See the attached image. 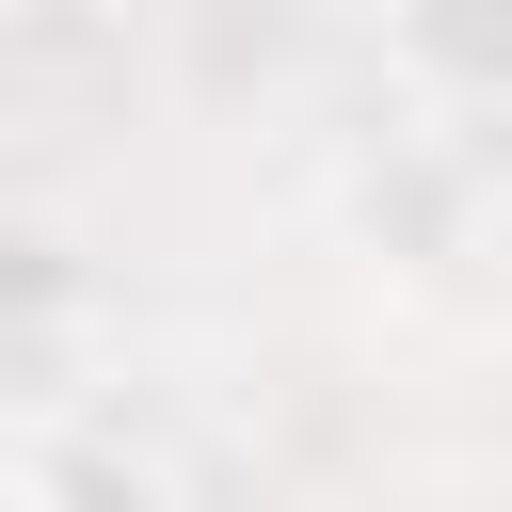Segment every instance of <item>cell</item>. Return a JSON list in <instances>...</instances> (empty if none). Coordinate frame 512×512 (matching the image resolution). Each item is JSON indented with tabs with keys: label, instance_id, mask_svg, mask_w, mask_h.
I'll return each mask as SVG.
<instances>
[{
	"label": "cell",
	"instance_id": "6da1fadb",
	"mask_svg": "<svg viewBox=\"0 0 512 512\" xmlns=\"http://www.w3.org/2000/svg\"><path fill=\"white\" fill-rule=\"evenodd\" d=\"M384 32L432 96H512V0H400Z\"/></svg>",
	"mask_w": 512,
	"mask_h": 512
}]
</instances>
